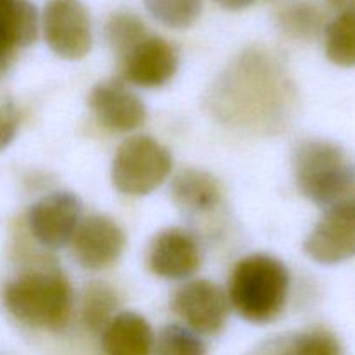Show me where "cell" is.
I'll list each match as a JSON object with an SVG mask.
<instances>
[{"label": "cell", "mask_w": 355, "mask_h": 355, "mask_svg": "<svg viewBox=\"0 0 355 355\" xmlns=\"http://www.w3.org/2000/svg\"><path fill=\"white\" fill-rule=\"evenodd\" d=\"M71 252L76 263L89 270H103L118 262L127 238L113 218L92 215L83 218L71 238Z\"/></svg>", "instance_id": "cell-9"}, {"label": "cell", "mask_w": 355, "mask_h": 355, "mask_svg": "<svg viewBox=\"0 0 355 355\" xmlns=\"http://www.w3.org/2000/svg\"><path fill=\"white\" fill-rule=\"evenodd\" d=\"M215 3L222 7V9H227V10H243L246 7L252 6L255 0H214Z\"/></svg>", "instance_id": "cell-24"}, {"label": "cell", "mask_w": 355, "mask_h": 355, "mask_svg": "<svg viewBox=\"0 0 355 355\" xmlns=\"http://www.w3.org/2000/svg\"><path fill=\"white\" fill-rule=\"evenodd\" d=\"M89 107L103 127L114 132H132L148 116L144 103L120 78L101 82L89 94Z\"/></svg>", "instance_id": "cell-12"}, {"label": "cell", "mask_w": 355, "mask_h": 355, "mask_svg": "<svg viewBox=\"0 0 355 355\" xmlns=\"http://www.w3.org/2000/svg\"><path fill=\"white\" fill-rule=\"evenodd\" d=\"M118 307V295L104 283H90L85 288L80 302V318L89 331H99L106 328L114 318Z\"/></svg>", "instance_id": "cell-17"}, {"label": "cell", "mask_w": 355, "mask_h": 355, "mask_svg": "<svg viewBox=\"0 0 355 355\" xmlns=\"http://www.w3.org/2000/svg\"><path fill=\"white\" fill-rule=\"evenodd\" d=\"M290 355H343L342 343L329 329L312 328L286 342Z\"/></svg>", "instance_id": "cell-21"}, {"label": "cell", "mask_w": 355, "mask_h": 355, "mask_svg": "<svg viewBox=\"0 0 355 355\" xmlns=\"http://www.w3.org/2000/svg\"><path fill=\"white\" fill-rule=\"evenodd\" d=\"M2 304L23 326L58 333L71 318L73 288L58 266L33 267L3 284Z\"/></svg>", "instance_id": "cell-1"}, {"label": "cell", "mask_w": 355, "mask_h": 355, "mask_svg": "<svg viewBox=\"0 0 355 355\" xmlns=\"http://www.w3.org/2000/svg\"><path fill=\"white\" fill-rule=\"evenodd\" d=\"M304 250L315 263L336 266L355 257V203L326 208L304 243Z\"/></svg>", "instance_id": "cell-7"}, {"label": "cell", "mask_w": 355, "mask_h": 355, "mask_svg": "<svg viewBox=\"0 0 355 355\" xmlns=\"http://www.w3.org/2000/svg\"><path fill=\"white\" fill-rule=\"evenodd\" d=\"M326 58L342 68L355 66V9L342 10L324 30Z\"/></svg>", "instance_id": "cell-16"}, {"label": "cell", "mask_w": 355, "mask_h": 355, "mask_svg": "<svg viewBox=\"0 0 355 355\" xmlns=\"http://www.w3.org/2000/svg\"><path fill=\"white\" fill-rule=\"evenodd\" d=\"M101 350L103 355H151L155 335L141 314L121 312L101 333Z\"/></svg>", "instance_id": "cell-13"}, {"label": "cell", "mask_w": 355, "mask_h": 355, "mask_svg": "<svg viewBox=\"0 0 355 355\" xmlns=\"http://www.w3.org/2000/svg\"><path fill=\"white\" fill-rule=\"evenodd\" d=\"M144 7L166 28L187 30L200 19L203 0H144Z\"/></svg>", "instance_id": "cell-18"}, {"label": "cell", "mask_w": 355, "mask_h": 355, "mask_svg": "<svg viewBox=\"0 0 355 355\" xmlns=\"http://www.w3.org/2000/svg\"><path fill=\"white\" fill-rule=\"evenodd\" d=\"M40 26L45 44L59 58L76 61L92 49V19L82 0H47Z\"/></svg>", "instance_id": "cell-5"}, {"label": "cell", "mask_w": 355, "mask_h": 355, "mask_svg": "<svg viewBox=\"0 0 355 355\" xmlns=\"http://www.w3.org/2000/svg\"><path fill=\"white\" fill-rule=\"evenodd\" d=\"M200 245L186 229L168 227L158 232L149 243L148 267L162 279H187L200 269Z\"/></svg>", "instance_id": "cell-11"}, {"label": "cell", "mask_w": 355, "mask_h": 355, "mask_svg": "<svg viewBox=\"0 0 355 355\" xmlns=\"http://www.w3.org/2000/svg\"><path fill=\"white\" fill-rule=\"evenodd\" d=\"M290 293V270L266 253L245 257L232 269L227 297L245 321L267 324L283 314Z\"/></svg>", "instance_id": "cell-2"}, {"label": "cell", "mask_w": 355, "mask_h": 355, "mask_svg": "<svg viewBox=\"0 0 355 355\" xmlns=\"http://www.w3.org/2000/svg\"><path fill=\"white\" fill-rule=\"evenodd\" d=\"M16 52H17V45L14 44L12 37L7 33L3 24L0 23V76L10 68L14 58H16Z\"/></svg>", "instance_id": "cell-23"}, {"label": "cell", "mask_w": 355, "mask_h": 355, "mask_svg": "<svg viewBox=\"0 0 355 355\" xmlns=\"http://www.w3.org/2000/svg\"><path fill=\"white\" fill-rule=\"evenodd\" d=\"M172 166V155L165 146L148 135H135L116 149L111 180L125 196H146L165 182Z\"/></svg>", "instance_id": "cell-4"}, {"label": "cell", "mask_w": 355, "mask_h": 355, "mask_svg": "<svg viewBox=\"0 0 355 355\" xmlns=\"http://www.w3.org/2000/svg\"><path fill=\"white\" fill-rule=\"evenodd\" d=\"M179 69L177 49L165 38L148 35L125 55H121L123 80L142 87L156 89L163 87L175 76Z\"/></svg>", "instance_id": "cell-10"}, {"label": "cell", "mask_w": 355, "mask_h": 355, "mask_svg": "<svg viewBox=\"0 0 355 355\" xmlns=\"http://www.w3.org/2000/svg\"><path fill=\"white\" fill-rule=\"evenodd\" d=\"M156 355H207V345L193 329L168 324L155 338Z\"/></svg>", "instance_id": "cell-20"}, {"label": "cell", "mask_w": 355, "mask_h": 355, "mask_svg": "<svg viewBox=\"0 0 355 355\" xmlns=\"http://www.w3.org/2000/svg\"><path fill=\"white\" fill-rule=\"evenodd\" d=\"M170 304L187 328L200 335L222 331L231 312L227 293L207 279H194L180 286Z\"/></svg>", "instance_id": "cell-6"}, {"label": "cell", "mask_w": 355, "mask_h": 355, "mask_svg": "<svg viewBox=\"0 0 355 355\" xmlns=\"http://www.w3.org/2000/svg\"><path fill=\"white\" fill-rule=\"evenodd\" d=\"M19 128V113L12 101L0 96V151L7 148L16 139Z\"/></svg>", "instance_id": "cell-22"}, {"label": "cell", "mask_w": 355, "mask_h": 355, "mask_svg": "<svg viewBox=\"0 0 355 355\" xmlns=\"http://www.w3.org/2000/svg\"><path fill=\"white\" fill-rule=\"evenodd\" d=\"M148 35L141 17L132 12H114L106 23V38L120 58Z\"/></svg>", "instance_id": "cell-19"}, {"label": "cell", "mask_w": 355, "mask_h": 355, "mask_svg": "<svg viewBox=\"0 0 355 355\" xmlns=\"http://www.w3.org/2000/svg\"><path fill=\"white\" fill-rule=\"evenodd\" d=\"M172 198L175 205L194 214L210 211L220 203L222 191L217 179L208 172L186 168L172 180Z\"/></svg>", "instance_id": "cell-14"}, {"label": "cell", "mask_w": 355, "mask_h": 355, "mask_svg": "<svg viewBox=\"0 0 355 355\" xmlns=\"http://www.w3.org/2000/svg\"><path fill=\"white\" fill-rule=\"evenodd\" d=\"M259 355H290V352H288V347L286 343L284 345H276L274 349H269V350H262Z\"/></svg>", "instance_id": "cell-26"}, {"label": "cell", "mask_w": 355, "mask_h": 355, "mask_svg": "<svg viewBox=\"0 0 355 355\" xmlns=\"http://www.w3.org/2000/svg\"><path fill=\"white\" fill-rule=\"evenodd\" d=\"M295 180L307 200L319 207L354 201L355 166L340 146L328 141H304L293 153Z\"/></svg>", "instance_id": "cell-3"}, {"label": "cell", "mask_w": 355, "mask_h": 355, "mask_svg": "<svg viewBox=\"0 0 355 355\" xmlns=\"http://www.w3.org/2000/svg\"><path fill=\"white\" fill-rule=\"evenodd\" d=\"M328 3H331L333 7L342 10H350L355 9V0H326Z\"/></svg>", "instance_id": "cell-25"}, {"label": "cell", "mask_w": 355, "mask_h": 355, "mask_svg": "<svg viewBox=\"0 0 355 355\" xmlns=\"http://www.w3.org/2000/svg\"><path fill=\"white\" fill-rule=\"evenodd\" d=\"M82 217V201L69 191L40 198L28 211V225L44 248L61 250L71 241Z\"/></svg>", "instance_id": "cell-8"}, {"label": "cell", "mask_w": 355, "mask_h": 355, "mask_svg": "<svg viewBox=\"0 0 355 355\" xmlns=\"http://www.w3.org/2000/svg\"><path fill=\"white\" fill-rule=\"evenodd\" d=\"M277 24L281 30L297 40H312L324 26V14L307 0H290L277 9Z\"/></svg>", "instance_id": "cell-15"}]
</instances>
